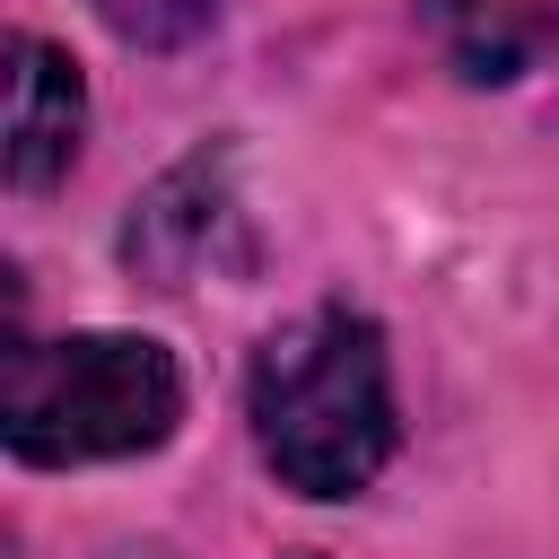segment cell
<instances>
[{
  "instance_id": "6da1fadb",
  "label": "cell",
  "mask_w": 559,
  "mask_h": 559,
  "mask_svg": "<svg viewBox=\"0 0 559 559\" xmlns=\"http://www.w3.org/2000/svg\"><path fill=\"white\" fill-rule=\"evenodd\" d=\"M253 445L297 498H358L393 463V358L358 306H314L253 349Z\"/></svg>"
},
{
  "instance_id": "7a4b0ae2",
  "label": "cell",
  "mask_w": 559,
  "mask_h": 559,
  "mask_svg": "<svg viewBox=\"0 0 559 559\" xmlns=\"http://www.w3.org/2000/svg\"><path fill=\"white\" fill-rule=\"evenodd\" d=\"M183 419V367L148 332H61L17 341L0 384V437L17 463H122L166 445Z\"/></svg>"
},
{
  "instance_id": "3957f363",
  "label": "cell",
  "mask_w": 559,
  "mask_h": 559,
  "mask_svg": "<svg viewBox=\"0 0 559 559\" xmlns=\"http://www.w3.org/2000/svg\"><path fill=\"white\" fill-rule=\"evenodd\" d=\"M122 262L148 288H192L201 271H236L245 262V210H236V166L227 148H192L183 166H166L131 218H122Z\"/></svg>"
},
{
  "instance_id": "277c9868",
  "label": "cell",
  "mask_w": 559,
  "mask_h": 559,
  "mask_svg": "<svg viewBox=\"0 0 559 559\" xmlns=\"http://www.w3.org/2000/svg\"><path fill=\"white\" fill-rule=\"evenodd\" d=\"M79 131H87V87L79 61L44 35H9V140L0 166L17 192H52L79 166Z\"/></svg>"
},
{
  "instance_id": "5b68a950",
  "label": "cell",
  "mask_w": 559,
  "mask_h": 559,
  "mask_svg": "<svg viewBox=\"0 0 559 559\" xmlns=\"http://www.w3.org/2000/svg\"><path fill=\"white\" fill-rule=\"evenodd\" d=\"M227 0H96V17L131 44V52H183L218 26Z\"/></svg>"
},
{
  "instance_id": "8992f818",
  "label": "cell",
  "mask_w": 559,
  "mask_h": 559,
  "mask_svg": "<svg viewBox=\"0 0 559 559\" xmlns=\"http://www.w3.org/2000/svg\"><path fill=\"white\" fill-rule=\"evenodd\" d=\"M288 559H314V550H288Z\"/></svg>"
}]
</instances>
